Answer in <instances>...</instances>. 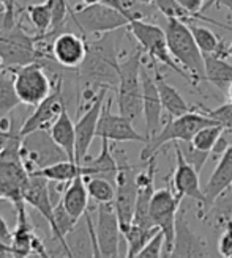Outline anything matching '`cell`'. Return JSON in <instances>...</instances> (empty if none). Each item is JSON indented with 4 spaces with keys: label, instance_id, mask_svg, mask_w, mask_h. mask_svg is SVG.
Segmentation results:
<instances>
[{
    "label": "cell",
    "instance_id": "1",
    "mask_svg": "<svg viewBox=\"0 0 232 258\" xmlns=\"http://www.w3.org/2000/svg\"><path fill=\"white\" fill-rule=\"evenodd\" d=\"M128 27L100 35L97 40L87 41V55L77 70L81 81L87 87L117 88L119 84V41Z\"/></svg>",
    "mask_w": 232,
    "mask_h": 258
},
{
    "label": "cell",
    "instance_id": "2",
    "mask_svg": "<svg viewBox=\"0 0 232 258\" xmlns=\"http://www.w3.org/2000/svg\"><path fill=\"white\" fill-rule=\"evenodd\" d=\"M164 30L172 58L190 76L191 85L198 87L199 82L205 81V63L190 25L178 19H166Z\"/></svg>",
    "mask_w": 232,
    "mask_h": 258
},
{
    "label": "cell",
    "instance_id": "3",
    "mask_svg": "<svg viewBox=\"0 0 232 258\" xmlns=\"http://www.w3.org/2000/svg\"><path fill=\"white\" fill-rule=\"evenodd\" d=\"M144 50L137 47L119 64V84L117 93L119 113L131 123L143 117V77L141 68L144 63Z\"/></svg>",
    "mask_w": 232,
    "mask_h": 258
},
{
    "label": "cell",
    "instance_id": "4",
    "mask_svg": "<svg viewBox=\"0 0 232 258\" xmlns=\"http://www.w3.org/2000/svg\"><path fill=\"white\" fill-rule=\"evenodd\" d=\"M216 123L218 121L210 118L209 115L196 110H190L180 115V117H169L167 123L160 131L144 144V148L141 151V161L147 162L149 159L155 158L160 148L169 144V142H183V144H188L201 127Z\"/></svg>",
    "mask_w": 232,
    "mask_h": 258
},
{
    "label": "cell",
    "instance_id": "5",
    "mask_svg": "<svg viewBox=\"0 0 232 258\" xmlns=\"http://www.w3.org/2000/svg\"><path fill=\"white\" fill-rule=\"evenodd\" d=\"M128 30L134 36L139 47L144 50V54L150 58V61H158L164 64V67L172 70L180 77H183L188 84H191L190 76L185 73L183 68H180V64L172 58L169 52L164 29H161L160 25L144 21V18H133L130 24H128Z\"/></svg>",
    "mask_w": 232,
    "mask_h": 258
},
{
    "label": "cell",
    "instance_id": "6",
    "mask_svg": "<svg viewBox=\"0 0 232 258\" xmlns=\"http://www.w3.org/2000/svg\"><path fill=\"white\" fill-rule=\"evenodd\" d=\"M40 44L41 38L24 32L19 24H15L11 29L0 30V55L4 57L7 68L44 60L48 55Z\"/></svg>",
    "mask_w": 232,
    "mask_h": 258
},
{
    "label": "cell",
    "instance_id": "7",
    "mask_svg": "<svg viewBox=\"0 0 232 258\" xmlns=\"http://www.w3.org/2000/svg\"><path fill=\"white\" fill-rule=\"evenodd\" d=\"M82 36L87 35H103L119 29H125L130 24V18L117 8L105 4L84 5L82 8H73L68 18Z\"/></svg>",
    "mask_w": 232,
    "mask_h": 258
},
{
    "label": "cell",
    "instance_id": "8",
    "mask_svg": "<svg viewBox=\"0 0 232 258\" xmlns=\"http://www.w3.org/2000/svg\"><path fill=\"white\" fill-rule=\"evenodd\" d=\"M115 158L119 162V170L115 175V199L114 206L119 216V222L122 233L131 227L133 224V216L136 210V202H137V173L136 167L128 162L125 151H117Z\"/></svg>",
    "mask_w": 232,
    "mask_h": 258
},
{
    "label": "cell",
    "instance_id": "9",
    "mask_svg": "<svg viewBox=\"0 0 232 258\" xmlns=\"http://www.w3.org/2000/svg\"><path fill=\"white\" fill-rule=\"evenodd\" d=\"M10 70L15 74V87L21 104L36 107L54 90V82L41 61H32Z\"/></svg>",
    "mask_w": 232,
    "mask_h": 258
},
{
    "label": "cell",
    "instance_id": "10",
    "mask_svg": "<svg viewBox=\"0 0 232 258\" xmlns=\"http://www.w3.org/2000/svg\"><path fill=\"white\" fill-rule=\"evenodd\" d=\"M182 197L171 189L163 187L153 192L150 202V217L152 222L164 233V253L163 256H171L175 238V222Z\"/></svg>",
    "mask_w": 232,
    "mask_h": 258
},
{
    "label": "cell",
    "instance_id": "11",
    "mask_svg": "<svg viewBox=\"0 0 232 258\" xmlns=\"http://www.w3.org/2000/svg\"><path fill=\"white\" fill-rule=\"evenodd\" d=\"M108 87H101L98 90L97 96L90 102L88 109L81 115L77 121L74 123L76 129V164L82 165L87 161V154L92 145L94 139L97 137V127H98V120L103 110V106L108 99L109 95Z\"/></svg>",
    "mask_w": 232,
    "mask_h": 258
},
{
    "label": "cell",
    "instance_id": "12",
    "mask_svg": "<svg viewBox=\"0 0 232 258\" xmlns=\"http://www.w3.org/2000/svg\"><path fill=\"white\" fill-rule=\"evenodd\" d=\"M95 233L100 256H119L123 233L114 203H98Z\"/></svg>",
    "mask_w": 232,
    "mask_h": 258
},
{
    "label": "cell",
    "instance_id": "13",
    "mask_svg": "<svg viewBox=\"0 0 232 258\" xmlns=\"http://www.w3.org/2000/svg\"><path fill=\"white\" fill-rule=\"evenodd\" d=\"M62 87L63 82L59 76H56L54 79V90L51 92V95L41 101L33 110L32 115H29L27 120L22 123L21 127V134L25 137L35 131H48L56 123V120L59 118V115L62 113V110L67 107L65 99H63V93H62Z\"/></svg>",
    "mask_w": 232,
    "mask_h": 258
},
{
    "label": "cell",
    "instance_id": "14",
    "mask_svg": "<svg viewBox=\"0 0 232 258\" xmlns=\"http://www.w3.org/2000/svg\"><path fill=\"white\" fill-rule=\"evenodd\" d=\"M111 106L112 96H108L98 120L97 137L108 139L109 142H115V144H123V142H141V144H146L147 137L136 131L134 123H131L120 113H112Z\"/></svg>",
    "mask_w": 232,
    "mask_h": 258
},
{
    "label": "cell",
    "instance_id": "15",
    "mask_svg": "<svg viewBox=\"0 0 232 258\" xmlns=\"http://www.w3.org/2000/svg\"><path fill=\"white\" fill-rule=\"evenodd\" d=\"M87 55V41L74 32L65 30L53 38L51 60L65 70H79Z\"/></svg>",
    "mask_w": 232,
    "mask_h": 258
},
{
    "label": "cell",
    "instance_id": "16",
    "mask_svg": "<svg viewBox=\"0 0 232 258\" xmlns=\"http://www.w3.org/2000/svg\"><path fill=\"white\" fill-rule=\"evenodd\" d=\"M149 68L150 67H147L146 63H143V68H141V77H143V113L146 123L144 136L147 137V140L161 129V112L164 110L157 82H155V77L149 71Z\"/></svg>",
    "mask_w": 232,
    "mask_h": 258
},
{
    "label": "cell",
    "instance_id": "17",
    "mask_svg": "<svg viewBox=\"0 0 232 258\" xmlns=\"http://www.w3.org/2000/svg\"><path fill=\"white\" fill-rule=\"evenodd\" d=\"M175 150V170L172 175V189L180 197H190L193 200L204 203V189L201 187L199 172L193 167L180 148V144H174Z\"/></svg>",
    "mask_w": 232,
    "mask_h": 258
},
{
    "label": "cell",
    "instance_id": "18",
    "mask_svg": "<svg viewBox=\"0 0 232 258\" xmlns=\"http://www.w3.org/2000/svg\"><path fill=\"white\" fill-rule=\"evenodd\" d=\"M213 250L210 249L207 239L191 230L187 217L178 213L175 222V238L171 256H212Z\"/></svg>",
    "mask_w": 232,
    "mask_h": 258
},
{
    "label": "cell",
    "instance_id": "19",
    "mask_svg": "<svg viewBox=\"0 0 232 258\" xmlns=\"http://www.w3.org/2000/svg\"><path fill=\"white\" fill-rule=\"evenodd\" d=\"M24 202L30 205L32 208H35L46 219L51 231H53V236L57 239L59 230H57L56 217H54V205L49 196V179L40 175L30 173L29 183L24 189Z\"/></svg>",
    "mask_w": 232,
    "mask_h": 258
},
{
    "label": "cell",
    "instance_id": "20",
    "mask_svg": "<svg viewBox=\"0 0 232 258\" xmlns=\"http://www.w3.org/2000/svg\"><path fill=\"white\" fill-rule=\"evenodd\" d=\"M232 186V145L221 154L215 170L212 172L207 184L204 187V203L201 205V213H207L215 202Z\"/></svg>",
    "mask_w": 232,
    "mask_h": 258
},
{
    "label": "cell",
    "instance_id": "21",
    "mask_svg": "<svg viewBox=\"0 0 232 258\" xmlns=\"http://www.w3.org/2000/svg\"><path fill=\"white\" fill-rule=\"evenodd\" d=\"M153 67V77L155 82H157L158 92H160V98L163 102V109L167 112L169 117H180L187 112L191 110V107L188 106V102L183 99V96L178 93V90L175 87H172L169 82L164 79L163 73L160 71V68L152 61Z\"/></svg>",
    "mask_w": 232,
    "mask_h": 258
},
{
    "label": "cell",
    "instance_id": "22",
    "mask_svg": "<svg viewBox=\"0 0 232 258\" xmlns=\"http://www.w3.org/2000/svg\"><path fill=\"white\" fill-rule=\"evenodd\" d=\"M88 199L90 196L85 186V178L84 175H79L68 183L60 202L74 221H79L88 208Z\"/></svg>",
    "mask_w": 232,
    "mask_h": 258
},
{
    "label": "cell",
    "instance_id": "23",
    "mask_svg": "<svg viewBox=\"0 0 232 258\" xmlns=\"http://www.w3.org/2000/svg\"><path fill=\"white\" fill-rule=\"evenodd\" d=\"M49 134L56 144L65 151L67 158L76 162V129L67 107L62 110L56 123L51 126Z\"/></svg>",
    "mask_w": 232,
    "mask_h": 258
},
{
    "label": "cell",
    "instance_id": "24",
    "mask_svg": "<svg viewBox=\"0 0 232 258\" xmlns=\"http://www.w3.org/2000/svg\"><path fill=\"white\" fill-rule=\"evenodd\" d=\"M227 55L221 54H205V81L210 82L215 88L226 93L232 84V63L226 60Z\"/></svg>",
    "mask_w": 232,
    "mask_h": 258
},
{
    "label": "cell",
    "instance_id": "25",
    "mask_svg": "<svg viewBox=\"0 0 232 258\" xmlns=\"http://www.w3.org/2000/svg\"><path fill=\"white\" fill-rule=\"evenodd\" d=\"M15 208L18 214V222L15 231H13L11 247L15 250L16 256H29L32 255V242L36 233L33 231L27 211H25V202L16 205Z\"/></svg>",
    "mask_w": 232,
    "mask_h": 258
},
{
    "label": "cell",
    "instance_id": "26",
    "mask_svg": "<svg viewBox=\"0 0 232 258\" xmlns=\"http://www.w3.org/2000/svg\"><path fill=\"white\" fill-rule=\"evenodd\" d=\"M84 169H85V176L100 175V176H106L112 179V181H115V175H117V170H119V162L111 150V142L108 139H101L100 154L94 159L85 161Z\"/></svg>",
    "mask_w": 232,
    "mask_h": 258
},
{
    "label": "cell",
    "instance_id": "27",
    "mask_svg": "<svg viewBox=\"0 0 232 258\" xmlns=\"http://www.w3.org/2000/svg\"><path fill=\"white\" fill-rule=\"evenodd\" d=\"M30 173L35 175H40L49 181H57V183H70L76 176L84 175L85 176V169H84V164L79 165L70 159H63L54 164H49L46 167H41V169L33 170Z\"/></svg>",
    "mask_w": 232,
    "mask_h": 258
},
{
    "label": "cell",
    "instance_id": "28",
    "mask_svg": "<svg viewBox=\"0 0 232 258\" xmlns=\"http://www.w3.org/2000/svg\"><path fill=\"white\" fill-rule=\"evenodd\" d=\"M191 33L195 36V40L201 49V52L205 54H221V55H227V46L226 43H223V40L216 33H213L210 29L204 27V25H198L196 21L188 24ZM229 57V55H227Z\"/></svg>",
    "mask_w": 232,
    "mask_h": 258
},
{
    "label": "cell",
    "instance_id": "29",
    "mask_svg": "<svg viewBox=\"0 0 232 258\" xmlns=\"http://www.w3.org/2000/svg\"><path fill=\"white\" fill-rule=\"evenodd\" d=\"M21 104V99L16 93L15 74L10 68L0 73V117H5Z\"/></svg>",
    "mask_w": 232,
    "mask_h": 258
},
{
    "label": "cell",
    "instance_id": "30",
    "mask_svg": "<svg viewBox=\"0 0 232 258\" xmlns=\"http://www.w3.org/2000/svg\"><path fill=\"white\" fill-rule=\"evenodd\" d=\"M84 178L90 199H94L97 203H114L115 183H112V179L100 175H90Z\"/></svg>",
    "mask_w": 232,
    "mask_h": 258
},
{
    "label": "cell",
    "instance_id": "31",
    "mask_svg": "<svg viewBox=\"0 0 232 258\" xmlns=\"http://www.w3.org/2000/svg\"><path fill=\"white\" fill-rule=\"evenodd\" d=\"M27 16L33 27L36 30V35L44 40V36L51 32L53 27V11H51V5L46 0L44 4H36V5H29L27 7Z\"/></svg>",
    "mask_w": 232,
    "mask_h": 258
},
{
    "label": "cell",
    "instance_id": "32",
    "mask_svg": "<svg viewBox=\"0 0 232 258\" xmlns=\"http://www.w3.org/2000/svg\"><path fill=\"white\" fill-rule=\"evenodd\" d=\"M223 133H224V126H221L220 123L210 124V126H204L195 134V137L191 139L190 144L195 147L196 150L207 151V153L212 154L213 147L216 145L218 139L221 137Z\"/></svg>",
    "mask_w": 232,
    "mask_h": 258
},
{
    "label": "cell",
    "instance_id": "33",
    "mask_svg": "<svg viewBox=\"0 0 232 258\" xmlns=\"http://www.w3.org/2000/svg\"><path fill=\"white\" fill-rule=\"evenodd\" d=\"M155 7H157V10L166 19H178V21H183L185 24H191L195 21L204 22L202 18L193 15V13L185 10L177 0H155Z\"/></svg>",
    "mask_w": 232,
    "mask_h": 258
},
{
    "label": "cell",
    "instance_id": "34",
    "mask_svg": "<svg viewBox=\"0 0 232 258\" xmlns=\"http://www.w3.org/2000/svg\"><path fill=\"white\" fill-rule=\"evenodd\" d=\"M201 112L224 126L226 131H232V102L227 101L226 104L216 109H201Z\"/></svg>",
    "mask_w": 232,
    "mask_h": 258
},
{
    "label": "cell",
    "instance_id": "35",
    "mask_svg": "<svg viewBox=\"0 0 232 258\" xmlns=\"http://www.w3.org/2000/svg\"><path fill=\"white\" fill-rule=\"evenodd\" d=\"M164 253V233L161 230H158L143 247V250L139 252L137 256L144 258H160Z\"/></svg>",
    "mask_w": 232,
    "mask_h": 258
},
{
    "label": "cell",
    "instance_id": "36",
    "mask_svg": "<svg viewBox=\"0 0 232 258\" xmlns=\"http://www.w3.org/2000/svg\"><path fill=\"white\" fill-rule=\"evenodd\" d=\"M177 2L182 5L185 10H188L190 13H193V15H196L199 18L204 19V22H209V24H213L216 25V27H220V29H226V30H232L230 27H227V25L224 24H220V22H216L207 16H204L202 15V8H204V4H205V0H177Z\"/></svg>",
    "mask_w": 232,
    "mask_h": 258
},
{
    "label": "cell",
    "instance_id": "37",
    "mask_svg": "<svg viewBox=\"0 0 232 258\" xmlns=\"http://www.w3.org/2000/svg\"><path fill=\"white\" fill-rule=\"evenodd\" d=\"M180 144V142H178ZM180 148H182V145H180ZM182 151H183V154H185V158H187V161L195 167V169L201 173V170H202V167H204V164H205V161H207V158L210 156V153H207V151H201V150H196L195 147H193L190 142L187 144V150L185 148H182Z\"/></svg>",
    "mask_w": 232,
    "mask_h": 258
},
{
    "label": "cell",
    "instance_id": "38",
    "mask_svg": "<svg viewBox=\"0 0 232 258\" xmlns=\"http://www.w3.org/2000/svg\"><path fill=\"white\" fill-rule=\"evenodd\" d=\"M218 253L221 256H232V224L226 225V230L218 241Z\"/></svg>",
    "mask_w": 232,
    "mask_h": 258
},
{
    "label": "cell",
    "instance_id": "39",
    "mask_svg": "<svg viewBox=\"0 0 232 258\" xmlns=\"http://www.w3.org/2000/svg\"><path fill=\"white\" fill-rule=\"evenodd\" d=\"M11 241H13V231L7 225L5 219L0 216V242H5L11 246Z\"/></svg>",
    "mask_w": 232,
    "mask_h": 258
},
{
    "label": "cell",
    "instance_id": "40",
    "mask_svg": "<svg viewBox=\"0 0 232 258\" xmlns=\"http://www.w3.org/2000/svg\"><path fill=\"white\" fill-rule=\"evenodd\" d=\"M10 137H11V126H10V129L0 127V153H2L7 148L8 142H10Z\"/></svg>",
    "mask_w": 232,
    "mask_h": 258
},
{
    "label": "cell",
    "instance_id": "41",
    "mask_svg": "<svg viewBox=\"0 0 232 258\" xmlns=\"http://www.w3.org/2000/svg\"><path fill=\"white\" fill-rule=\"evenodd\" d=\"M215 5H223V7H226L232 13V0H216Z\"/></svg>",
    "mask_w": 232,
    "mask_h": 258
},
{
    "label": "cell",
    "instance_id": "42",
    "mask_svg": "<svg viewBox=\"0 0 232 258\" xmlns=\"http://www.w3.org/2000/svg\"><path fill=\"white\" fill-rule=\"evenodd\" d=\"M215 4H216V0H205L204 8H202V13H204V11H207V10H210Z\"/></svg>",
    "mask_w": 232,
    "mask_h": 258
},
{
    "label": "cell",
    "instance_id": "43",
    "mask_svg": "<svg viewBox=\"0 0 232 258\" xmlns=\"http://www.w3.org/2000/svg\"><path fill=\"white\" fill-rule=\"evenodd\" d=\"M131 4H137V5H152V4H155V0H131Z\"/></svg>",
    "mask_w": 232,
    "mask_h": 258
},
{
    "label": "cell",
    "instance_id": "44",
    "mask_svg": "<svg viewBox=\"0 0 232 258\" xmlns=\"http://www.w3.org/2000/svg\"><path fill=\"white\" fill-rule=\"evenodd\" d=\"M226 96H227V101H229V102H232V84H230V85H229V88H227Z\"/></svg>",
    "mask_w": 232,
    "mask_h": 258
},
{
    "label": "cell",
    "instance_id": "45",
    "mask_svg": "<svg viewBox=\"0 0 232 258\" xmlns=\"http://www.w3.org/2000/svg\"><path fill=\"white\" fill-rule=\"evenodd\" d=\"M5 68H7V67H5V60H4V57H2V55H0V73H2Z\"/></svg>",
    "mask_w": 232,
    "mask_h": 258
},
{
    "label": "cell",
    "instance_id": "46",
    "mask_svg": "<svg viewBox=\"0 0 232 258\" xmlns=\"http://www.w3.org/2000/svg\"><path fill=\"white\" fill-rule=\"evenodd\" d=\"M230 187H232V186H230Z\"/></svg>",
    "mask_w": 232,
    "mask_h": 258
}]
</instances>
